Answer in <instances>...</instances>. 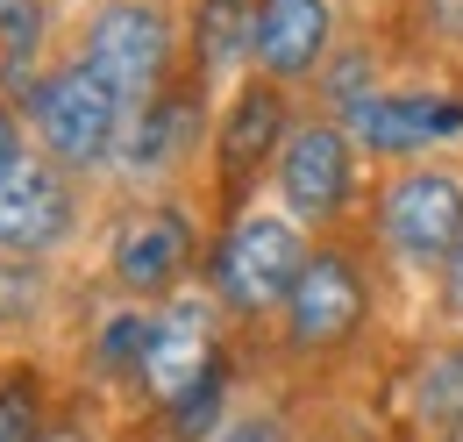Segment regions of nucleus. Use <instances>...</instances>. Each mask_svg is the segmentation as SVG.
Segmentation results:
<instances>
[{"label": "nucleus", "instance_id": "6e6552de", "mask_svg": "<svg viewBox=\"0 0 463 442\" xmlns=\"http://www.w3.org/2000/svg\"><path fill=\"white\" fill-rule=\"evenodd\" d=\"M64 228H71V193H64V178L43 165V158H22V165L0 178V250H14V257L36 264Z\"/></svg>", "mask_w": 463, "mask_h": 442}, {"label": "nucleus", "instance_id": "f8f14e48", "mask_svg": "<svg viewBox=\"0 0 463 442\" xmlns=\"http://www.w3.org/2000/svg\"><path fill=\"white\" fill-rule=\"evenodd\" d=\"M328 57V0H264L257 64L271 79H307Z\"/></svg>", "mask_w": 463, "mask_h": 442}, {"label": "nucleus", "instance_id": "1a4fd4ad", "mask_svg": "<svg viewBox=\"0 0 463 442\" xmlns=\"http://www.w3.org/2000/svg\"><path fill=\"white\" fill-rule=\"evenodd\" d=\"M115 278L128 285V293H165V285H178L185 278V257H193V228L172 215V207H136V215L115 228Z\"/></svg>", "mask_w": 463, "mask_h": 442}, {"label": "nucleus", "instance_id": "4be33fe9", "mask_svg": "<svg viewBox=\"0 0 463 442\" xmlns=\"http://www.w3.org/2000/svg\"><path fill=\"white\" fill-rule=\"evenodd\" d=\"M214 442H279V428H271V421H229Z\"/></svg>", "mask_w": 463, "mask_h": 442}, {"label": "nucleus", "instance_id": "423d86ee", "mask_svg": "<svg viewBox=\"0 0 463 442\" xmlns=\"http://www.w3.org/2000/svg\"><path fill=\"white\" fill-rule=\"evenodd\" d=\"M356 322H364V278H356V264L343 250H314L299 285H292V300H286V335L299 350H328V342L356 335Z\"/></svg>", "mask_w": 463, "mask_h": 442}, {"label": "nucleus", "instance_id": "a211bd4d", "mask_svg": "<svg viewBox=\"0 0 463 442\" xmlns=\"http://www.w3.org/2000/svg\"><path fill=\"white\" fill-rule=\"evenodd\" d=\"M0 442H43V407L29 379H0Z\"/></svg>", "mask_w": 463, "mask_h": 442}, {"label": "nucleus", "instance_id": "9d476101", "mask_svg": "<svg viewBox=\"0 0 463 442\" xmlns=\"http://www.w3.org/2000/svg\"><path fill=\"white\" fill-rule=\"evenodd\" d=\"M349 143L371 150H420L435 136H463V101H428V93H371L364 108H349Z\"/></svg>", "mask_w": 463, "mask_h": 442}, {"label": "nucleus", "instance_id": "ddd939ff", "mask_svg": "<svg viewBox=\"0 0 463 442\" xmlns=\"http://www.w3.org/2000/svg\"><path fill=\"white\" fill-rule=\"evenodd\" d=\"M193 129H200L193 101H178V93H157L150 108L128 114V129H121V158H128V171H165L172 158H185Z\"/></svg>", "mask_w": 463, "mask_h": 442}, {"label": "nucleus", "instance_id": "9b49d317", "mask_svg": "<svg viewBox=\"0 0 463 442\" xmlns=\"http://www.w3.org/2000/svg\"><path fill=\"white\" fill-rule=\"evenodd\" d=\"M279 143H286V108H279V93H271V86H242V93H235V108H229V121H222V136H214L222 193L242 200V193H250V178H257V165H264Z\"/></svg>", "mask_w": 463, "mask_h": 442}, {"label": "nucleus", "instance_id": "f03ea898", "mask_svg": "<svg viewBox=\"0 0 463 442\" xmlns=\"http://www.w3.org/2000/svg\"><path fill=\"white\" fill-rule=\"evenodd\" d=\"M307 243L292 235L286 215H235V228L222 235V257H214V285L229 293L235 307L264 314V307H286L299 272H307Z\"/></svg>", "mask_w": 463, "mask_h": 442}, {"label": "nucleus", "instance_id": "aec40b11", "mask_svg": "<svg viewBox=\"0 0 463 442\" xmlns=\"http://www.w3.org/2000/svg\"><path fill=\"white\" fill-rule=\"evenodd\" d=\"M364 79H371V57H364V51H349L343 64L328 72V86H321V93H328V101L349 114V108H364V101H371V93H364Z\"/></svg>", "mask_w": 463, "mask_h": 442}, {"label": "nucleus", "instance_id": "f257e3e1", "mask_svg": "<svg viewBox=\"0 0 463 442\" xmlns=\"http://www.w3.org/2000/svg\"><path fill=\"white\" fill-rule=\"evenodd\" d=\"M108 93L121 101V114L150 108L165 93V64H172V29L150 0H108L86 29V57H79Z\"/></svg>", "mask_w": 463, "mask_h": 442}, {"label": "nucleus", "instance_id": "2eb2a0df", "mask_svg": "<svg viewBox=\"0 0 463 442\" xmlns=\"http://www.w3.org/2000/svg\"><path fill=\"white\" fill-rule=\"evenodd\" d=\"M43 29H51L43 0H0V57H7V86H14L22 108H36V86H43V79H29V57L43 51Z\"/></svg>", "mask_w": 463, "mask_h": 442}, {"label": "nucleus", "instance_id": "f3484780", "mask_svg": "<svg viewBox=\"0 0 463 442\" xmlns=\"http://www.w3.org/2000/svg\"><path fill=\"white\" fill-rule=\"evenodd\" d=\"M222 392H229V371L214 364L200 386L185 392L178 407H165V421H172V436L178 442H200V436H214V414H222Z\"/></svg>", "mask_w": 463, "mask_h": 442}, {"label": "nucleus", "instance_id": "dca6fc26", "mask_svg": "<svg viewBox=\"0 0 463 442\" xmlns=\"http://www.w3.org/2000/svg\"><path fill=\"white\" fill-rule=\"evenodd\" d=\"M413 407H420V421H435V428H463V342L457 350H435V357L420 364Z\"/></svg>", "mask_w": 463, "mask_h": 442}, {"label": "nucleus", "instance_id": "39448f33", "mask_svg": "<svg viewBox=\"0 0 463 442\" xmlns=\"http://www.w3.org/2000/svg\"><path fill=\"white\" fill-rule=\"evenodd\" d=\"M214 364H222V357H214V314H207L200 300H172V307L150 314L136 379H143V392H150L157 407H178Z\"/></svg>", "mask_w": 463, "mask_h": 442}, {"label": "nucleus", "instance_id": "412c9836", "mask_svg": "<svg viewBox=\"0 0 463 442\" xmlns=\"http://www.w3.org/2000/svg\"><path fill=\"white\" fill-rule=\"evenodd\" d=\"M442 307H449V314L463 322V243H457V257L442 264Z\"/></svg>", "mask_w": 463, "mask_h": 442}, {"label": "nucleus", "instance_id": "0eeeda50", "mask_svg": "<svg viewBox=\"0 0 463 442\" xmlns=\"http://www.w3.org/2000/svg\"><path fill=\"white\" fill-rule=\"evenodd\" d=\"M279 193L299 221H328L343 215L349 200V136L328 129V121H307L292 129L286 150H279Z\"/></svg>", "mask_w": 463, "mask_h": 442}, {"label": "nucleus", "instance_id": "5701e85b", "mask_svg": "<svg viewBox=\"0 0 463 442\" xmlns=\"http://www.w3.org/2000/svg\"><path fill=\"white\" fill-rule=\"evenodd\" d=\"M22 165V143H14V121H7V108H0V178Z\"/></svg>", "mask_w": 463, "mask_h": 442}, {"label": "nucleus", "instance_id": "6ab92c4d", "mask_svg": "<svg viewBox=\"0 0 463 442\" xmlns=\"http://www.w3.org/2000/svg\"><path fill=\"white\" fill-rule=\"evenodd\" d=\"M143 335H150V314H115L108 335H100V364L108 371H136L143 364Z\"/></svg>", "mask_w": 463, "mask_h": 442}, {"label": "nucleus", "instance_id": "4468645a", "mask_svg": "<svg viewBox=\"0 0 463 442\" xmlns=\"http://www.w3.org/2000/svg\"><path fill=\"white\" fill-rule=\"evenodd\" d=\"M257 29H264V7L257 0H200L193 14V43L207 72H229L235 57H257Z\"/></svg>", "mask_w": 463, "mask_h": 442}, {"label": "nucleus", "instance_id": "7ed1b4c3", "mask_svg": "<svg viewBox=\"0 0 463 442\" xmlns=\"http://www.w3.org/2000/svg\"><path fill=\"white\" fill-rule=\"evenodd\" d=\"M36 129H43L58 165H108L121 143V101L86 64H71V72L36 86Z\"/></svg>", "mask_w": 463, "mask_h": 442}, {"label": "nucleus", "instance_id": "a878e982", "mask_svg": "<svg viewBox=\"0 0 463 442\" xmlns=\"http://www.w3.org/2000/svg\"><path fill=\"white\" fill-rule=\"evenodd\" d=\"M442 442H463V428H449V436H442Z\"/></svg>", "mask_w": 463, "mask_h": 442}, {"label": "nucleus", "instance_id": "393cba45", "mask_svg": "<svg viewBox=\"0 0 463 442\" xmlns=\"http://www.w3.org/2000/svg\"><path fill=\"white\" fill-rule=\"evenodd\" d=\"M43 442H86V428H43Z\"/></svg>", "mask_w": 463, "mask_h": 442}, {"label": "nucleus", "instance_id": "b1692460", "mask_svg": "<svg viewBox=\"0 0 463 442\" xmlns=\"http://www.w3.org/2000/svg\"><path fill=\"white\" fill-rule=\"evenodd\" d=\"M428 14H435L449 36H463V0H428Z\"/></svg>", "mask_w": 463, "mask_h": 442}, {"label": "nucleus", "instance_id": "20e7f679", "mask_svg": "<svg viewBox=\"0 0 463 442\" xmlns=\"http://www.w3.org/2000/svg\"><path fill=\"white\" fill-rule=\"evenodd\" d=\"M385 243L406 264H449L463 243V186L449 171H406L385 193Z\"/></svg>", "mask_w": 463, "mask_h": 442}]
</instances>
